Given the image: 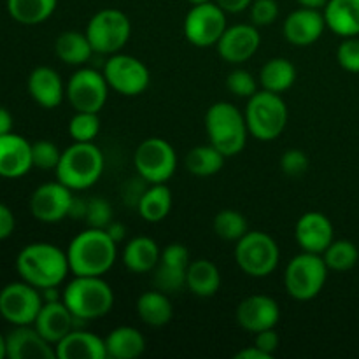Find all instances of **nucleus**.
I'll use <instances>...</instances> for the list:
<instances>
[{
  "label": "nucleus",
  "mask_w": 359,
  "mask_h": 359,
  "mask_svg": "<svg viewBox=\"0 0 359 359\" xmlns=\"http://www.w3.org/2000/svg\"><path fill=\"white\" fill-rule=\"evenodd\" d=\"M116 256L118 244L102 228L88 226L86 230L79 231L67 249L72 276H105L114 266Z\"/></svg>",
  "instance_id": "nucleus-1"
},
{
  "label": "nucleus",
  "mask_w": 359,
  "mask_h": 359,
  "mask_svg": "<svg viewBox=\"0 0 359 359\" xmlns=\"http://www.w3.org/2000/svg\"><path fill=\"white\" fill-rule=\"evenodd\" d=\"M16 270L21 280L37 290L58 287L70 272L67 251L48 242L25 245L16 258Z\"/></svg>",
  "instance_id": "nucleus-2"
},
{
  "label": "nucleus",
  "mask_w": 359,
  "mask_h": 359,
  "mask_svg": "<svg viewBox=\"0 0 359 359\" xmlns=\"http://www.w3.org/2000/svg\"><path fill=\"white\" fill-rule=\"evenodd\" d=\"M62 300L77 321L88 323L102 319L111 312L114 291L102 277L74 276L62 291Z\"/></svg>",
  "instance_id": "nucleus-3"
},
{
  "label": "nucleus",
  "mask_w": 359,
  "mask_h": 359,
  "mask_svg": "<svg viewBox=\"0 0 359 359\" xmlns=\"http://www.w3.org/2000/svg\"><path fill=\"white\" fill-rule=\"evenodd\" d=\"M205 132L209 144L230 158L242 153L248 142L249 128L244 112L231 102H216L205 114Z\"/></svg>",
  "instance_id": "nucleus-4"
},
{
  "label": "nucleus",
  "mask_w": 359,
  "mask_h": 359,
  "mask_svg": "<svg viewBox=\"0 0 359 359\" xmlns=\"http://www.w3.org/2000/svg\"><path fill=\"white\" fill-rule=\"evenodd\" d=\"M105 160L102 151L93 142H74L62 151V158L56 167V177L69 186L72 191H81L97 184L104 174Z\"/></svg>",
  "instance_id": "nucleus-5"
},
{
  "label": "nucleus",
  "mask_w": 359,
  "mask_h": 359,
  "mask_svg": "<svg viewBox=\"0 0 359 359\" xmlns=\"http://www.w3.org/2000/svg\"><path fill=\"white\" fill-rule=\"evenodd\" d=\"M244 116L249 135L262 142H270L286 128L287 105L279 93L262 90L248 98Z\"/></svg>",
  "instance_id": "nucleus-6"
},
{
  "label": "nucleus",
  "mask_w": 359,
  "mask_h": 359,
  "mask_svg": "<svg viewBox=\"0 0 359 359\" xmlns=\"http://www.w3.org/2000/svg\"><path fill=\"white\" fill-rule=\"evenodd\" d=\"M328 266L323 255L302 251L284 270V287L293 300L309 302L318 297L328 279Z\"/></svg>",
  "instance_id": "nucleus-7"
},
{
  "label": "nucleus",
  "mask_w": 359,
  "mask_h": 359,
  "mask_svg": "<svg viewBox=\"0 0 359 359\" xmlns=\"http://www.w3.org/2000/svg\"><path fill=\"white\" fill-rule=\"evenodd\" d=\"M280 251L277 242L269 233L259 230L248 231L235 248V262L248 276L262 279L277 269Z\"/></svg>",
  "instance_id": "nucleus-8"
},
{
  "label": "nucleus",
  "mask_w": 359,
  "mask_h": 359,
  "mask_svg": "<svg viewBox=\"0 0 359 359\" xmlns=\"http://www.w3.org/2000/svg\"><path fill=\"white\" fill-rule=\"evenodd\" d=\"M84 34L98 55H116L128 44L132 35L130 18L119 9H102L91 16Z\"/></svg>",
  "instance_id": "nucleus-9"
},
{
  "label": "nucleus",
  "mask_w": 359,
  "mask_h": 359,
  "mask_svg": "<svg viewBox=\"0 0 359 359\" xmlns=\"http://www.w3.org/2000/svg\"><path fill=\"white\" fill-rule=\"evenodd\" d=\"M133 165L147 184H165L177 168V154L170 142L160 137L142 140L133 154Z\"/></svg>",
  "instance_id": "nucleus-10"
},
{
  "label": "nucleus",
  "mask_w": 359,
  "mask_h": 359,
  "mask_svg": "<svg viewBox=\"0 0 359 359\" xmlns=\"http://www.w3.org/2000/svg\"><path fill=\"white\" fill-rule=\"evenodd\" d=\"M102 72L109 88L123 97H137L144 93L151 83V72L146 63L123 53L109 56Z\"/></svg>",
  "instance_id": "nucleus-11"
},
{
  "label": "nucleus",
  "mask_w": 359,
  "mask_h": 359,
  "mask_svg": "<svg viewBox=\"0 0 359 359\" xmlns=\"http://www.w3.org/2000/svg\"><path fill=\"white\" fill-rule=\"evenodd\" d=\"M109 90L111 88L105 81L104 72L83 67L70 76L65 86V97L74 111L100 112L107 102Z\"/></svg>",
  "instance_id": "nucleus-12"
},
{
  "label": "nucleus",
  "mask_w": 359,
  "mask_h": 359,
  "mask_svg": "<svg viewBox=\"0 0 359 359\" xmlns=\"http://www.w3.org/2000/svg\"><path fill=\"white\" fill-rule=\"evenodd\" d=\"M226 28V13L212 0L193 6L184 18V37L196 48L216 46Z\"/></svg>",
  "instance_id": "nucleus-13"
},
{
  "label": "nucleus",
  "mask_w": 359,
  "mask_h": 359,
  "mask_svg": "<svg viewBox=\"0 0 359 359\" xmlns=\"http://www.w3.org/2000/svg\"><path fill=\"white\" fill-rule=\"evenodd\" d=\"M44 298L32 284L11 283L0 291V316L13 326L34 325Z\"/></svg>",
  "instance_id": "nucleus-14"
},
{
  "label": "nucleus",
  "mask_w": 359,
  "mask_h": 359,
  "mask_svg": "<svg viewBox=\"0 0 359 359\" xmlns=\"http://www.w3.org/2000/svg\"><path fill=\"white\" fill-rule=\"evenodd\" d=\"M74 198L76 196H74L72 189L63 182H44L32 193V216L41 223H60L65 217H70Z\"/></svg>",
  "instance_id": "nucleus-15"
},
{
  "label": "nucleus",
  "mask_w": 359,
  "mask_h": 359,
  "mask_svg": "<svg viewBox=\"0 0 359 359\" xmlns=\"http://www.w3.org/2000/svg\"><path fill=\"white\" fill-rule=\"evenodd\" d=\"M191 263L189 251L182 244H170L161 251L160 262L154 272V284L156 290L163 293H175L186 287V273Z\"/></svg>",
  "instance_id": "nucleus-16"
},
{
  "label": "nucleus",
  "mask_w": 359,
  "mask_h": 359,
  "mask_svg": "<svg viewBox=\"0 0 359 359\" xmlns=\"http://www.w3.org/2000/svg\"><path fill=\"white\" fill-rule=\"evenodd\" d=\"M262 44V35L258 27L248 23H238L228 27L217 41V55L228 63H244L256 55Z\"/></svg>",
  "instance_id": "nucleus-17"
},
{
  "label": "nucleus",
  "mask_w": 359,
  "mask_h": 359,
  "mask_svg": "<svg viewBox=\"0 0 359 359\" xmlns=\"http://www.w3.org/2000/svg\"><path fill=\"white\" fill-rule=\"evenodd\" d=\"M237 323L245 332L256 333L276 328L280 319L279 304L269 294H251L237 307Z\"/></svg>",
  "instance_id": "nucleus-18"
},
{
  "label": "nucleus",
  "mask_w": 359,
  "mask_h": 359,
  "mask_svg": "<svg viewBox=\"0 0 359 359\" xmlns=\"http://www.w3.org/2000/svg\"><path fill=\"white\" fill-rule=\"evenodd\" d=\"M335 230L328 216L318 210H311L300 216L294 226V238L302 251L323 255L328 245L335 241Z\"/></svg>",
  "instance_id": "nucleus-19"
},
{
  "label": "nucleus",
  "mask_w": 359,
  "mask_h": 359,
  "mask_svg": "<svg viewBox=\"0 0 359 359\" xmlns=\"http://www.w3.org/2000/svg\"><path fill=\"white\" fill-rule=\"evenodd\" d=\"M6 353L11 359H55L56 349L34 325L14 326L6 337Z\"/></svg>",
  "instance_id": "nucleus-20"
},
{
  "label": "nucleus",
  "mask_w": 359,
  "mask_h": 359,
  "mask_svg": "<svg viewBox=\"0 0 359 359\" xmlns=\"http://www.w3.org/2000/svg\"><path fill=\"white\" fill-rule=\"evenodd\" d=\"M326 28L325 14L318 9L293 11L283 25V34L286 41L293 46H311L321 39Z\"/></svg>",
  "instance_id": "nucleus-21"
},
{
  "label": "nucleus",
  "mask_w": 359,
  "mask_h": 359,
  "mask_svg": "<svg viewBox=\"0 0 359 359\" xmlns=\"http://www.w3.org/2000/svg\"><path fill=\"white\" fill-rule=\"evenodd\" d=\"M34 168L32 144L16 133L0 137V177L20 179Z\"/></svg>",
  "instance_id": "nucleus-22"
},
{
  "label": "nucleus",
  "mask_w": 359,
  "mask_h": 359,
  "mask_svg": "<svg viewBox=\"0 0 359 359\" xmlns=\"http://www.w3.org/2000/svg\"><path fill=\"white\" fill-rule=\"evenodd\" d=\"M76 323L77 319L74 318L69 307L63 304V300H55L42 304L34 326L48 342L56 346L63 337H67L76 328Z\"/></svg>",
  "instance_id": "nucleus-23"
},
{
  "label": "nucleus",
  "mask_w": 359,
  "mask_h": 359,
  "mask_svg": "<svg viewBox=\"0 0 359 359\" xmlns=\"http://www.w3.org/2000/svg\"><path fill=\"white\" fill-rule=\"evenodd\" d=\"M28 93L44 109H56L65 98V84L51 67H35L28 76Z\"/></svg>",
  "instance_id": "nucleus-24"
},
{
  "label": "nucleus",
  "mask_w": 359,
  "mask_h": 359,
  "mask_svg": "<svg viewBox=\"0 0 359 359\" xmlns=\"http://www.w3.org/2000/svg\"><path fill=\"white\" fill-rule=\"evenodd\" d=\"M58 359H105V340L95 333L74 328L55 346Z\"/></svg>",
  "instance_id": "nucleus-25"
},
{
  "label": "nucleus",
  "mask_w": 359,
  "mask_h": 359,
  "mask_svg": "<svg viewBox=\"0 0 359 359\" xmlns=\"http://www.w3.org/2000/svg\"><path fill=\"white\" fill-rule=\"evenodd\" d=\"M323 14L333 34L344 39L359 35V0H328Z\"/></svg>",
  "instance_id": "nucleus-26"
},
{
  "label": "nucleus",
  "mask_w": 359,
  "mask_h": 359,
  "mask_svg": "<svg viewBox=\"0 0 359 359\" xmlns=\"http://www.w3.org/2000/svg\"><path fill=\"white\" fill-rule=\"evenodd\" d=\"M161 251L151 237L132 238L123 251V263L133 273H147L156 269Z\"/></svg>",
  "instance_id": "nucleus-27"
},
{
  "label": "nucleus",
  "mask_w": 359,
  "mask_h": 359,
  "mask_svg": "<svg viewBox=\"0 0 359 359\" xmlns=\"http://www.w3.org/2000/svg\"><path fill=\"white\" fill-rule=\"evenodd\" d=\"M107 358L133 359L146 351V339L133 326H118L105 337Z\"/></svg>",
  "instance_id": "nucleus-28"
},
{
  "label": "nucleus",
  "mask_w": 359,
  "mask_h": 359,
  "mask_svg": "<svg viewBox=\"0 0 359 359\" xmlns=\"http://www.w3.org/2000/svg\"><path fill=\"white\" fill-rule=\"evenodd\" d=\"M186 287L200 298L214 297L221 287L219 269L210 259H195L188 266Z\"/></svg>",
  "instance_id": "nucleus-29"
},
{
  "label": "nucleus",
  "mask_w": 359,
  "mask_h": 359,
  "mask_svg": "<svg viewBox=\"0 0 359 359\" xmlns=\"http://www.w3.org/2000/svg\"><path fill=\"white\" fill-rule=\"evenodd\" d=\"M137 314H139L140 321L146 323L147 326L161 328L172 321L174 309H172L167 293L160 290H151L140 294L137 300Z\"/></svg>",
  "instance_id": "nucleus-30"
},
{
  "label": "nucleus",
  "mask_w": 359,
  "mask_h": 359,
  "mask_svg": "<svg viewBox=\"0 0 359 359\" xmlns=\"http://www.w3.org/2000/svg\"><path fill=\"white\" fill-rule=\"evenodd\" d=\"M55 53L63 63H67V65L79 67L84 65L95 51L86 34L77 30H69L62 32V34L56 37Z\"/></svg>",
  "instance_id": "nucleus-31"
},
{
  "label": "nucleus",
  "mask_w": 359,
  "mask_h": 359,
  "mask_svg": "<svg viewBox=\"0 0 359 359\" xmlns=\"http://www.w3.org/2000/svg\"><path fill=\"white\" fill-rule=\"evenodd\" d=\"M294 81H297V67L291 60L283 56L269 60L259 70V84L263 90L272 93H284L293 86Z\"/></svg>",
  "instance_id": "nucleus-32"
},
{
  "label": "nucleus",
  "mask_w": 359,
  "mask_h": 359,
  "mask_svg": "<svg viewBox=\"0 0 359 359\" xmlns=\"http://www.w3.org/2000/svg\"><path fill=\"white\" fill-rule=\"evenodd\" d=\"M137 210L147 223H160L172 210V193L167 184H149L137 203Z\"/></svg>",
  "instance_id": "nucleus-33"
},
{
  "label": "nucleus",
  "mask_w": 359,
  "mask_h": 359,
  "mask_svg": "<svg viewBox=\"0 0 359 359\" xmlns=\"http://www.w3.org/2000/svg\"><path fill=\"white\" fill-rule=\"evenodd\" d=\"M58 0H7L11 18L20 25H41L55 13Z\"/></svg>",
  "instance_id": "nucleus-34"
},
{
  "label": "nucleus",
  "mask_w": 359,
  "mask_h": 359,
  "mask_svg": "<svg viewBox=\"0 0 359 359\" xmlns=\"http://www.w3.org/2000/svg\"><path fill=\"white\" fill-rule=\"evenodd\" d=\"M224 158L226 156L219 153L212 144H205V146L193 147L186 154L184 165L189 174L196 175V177H210L223 168Z\"/></svg>",
  "instance_id": "nucleus-35"
},
{
  "label": "nucleus",
  "mask_w": 359,
  "mask_h": 359,
  "mask_svg": "<svg viewBox=\"0 0 359 359\" xmlns=\"http://www.w3.org/2000/svg\"><path fill=\"white\" fill-rule=\"evenodd\" d=\"M214 231L223 241L238 242L249 231V224L244 214L233 209H224L214 217Z\"/></svg>",
  "instance_id": "nucleus-36"
},
{
  "label": "nucleus",
  "mask_w": 359,
  "mask_h": 359,
  "mask_svg": "<svg viewBox=\"0 0 359 359\" xmlns=\"http://www.w3.org/2000/svg\"><path fill=\"white\" fill-rule=\"evenodd\" d=\"M323 259H325L326 266L335 272H347V270L354 269L359 259V251L356 244L351 241H333L328 245L325 252H323Z\"/></svg>",
  "instance_id": "nucleus-37"
},
{
  "label": "nucleus",
  "mask_w": 359,
  "mask_h": 359,
  "mask_svg": "<svg viewBox=\"0 0 359 359\" xmlns=\"http://www.w3.org/2000/svg\"><path fill=\"white\" fill-rule=\"evenodd\" d=\"M100 132L98 112H77L69 121V133L74 142H93Z\"/></svg>",
  "instance_id": "nucleus-38"
},
{
  "label": "nucleus",
  "mask_w": 359,
  "mask_h": 359,
  "mask_svg": "<svg viewBox=\"0 0 359 359\" xmlns=\"http://www.w3.org/2000/svg\"><path fill=\"white\" fill-rule=\"evenodd\" d=\"M62 151L51 140H37L32 144V163L41 170H56Z\"/></svg>",
  "instance_id": "nucleus-39"
},
{
  "label": "nucleus",
  "mask_w": 359,
  "mask_h": 359,
  "mask_svg": "<svg viewBox=\"0 0 359 359\" xmlns=\"http://www.w3.org/2000/svg\"><path fill=\"white\" fill-rule=\"evenodd\" d=\"M226 88L231 95L238 98H251L258 91V81L251 72L244 69H235L228 74Z\"/></svg>",
  "instance_id": "nucleus-40"
},
{
  "label": "nucleus",
  "mask_w": 359,
  "mask_h": 359,
  "mask_svg": "<svg viewBox=\"0 0 359 359\" xmlns=\"http://www.w3.org/2000/svg\"><path fill=\"white\" fill-rule=\"evenodd\" d=\"M84 219H86L90 228H102V230H105L112 221L111 203L105 198H100V196L90 198L86 202V214H84Z\"/></svg>",
  "instance_id": "nucleus-41"
},
{
  "label": "nucleus",
  "mask_w": 359,
  "mask_h": 359,
  "mask_svg": "<svg viewBox=\"0 0 359 359\" xmlns=\"http://www.w3.org/2000/svg\"><path fill=\"white\" fill-rule=\"evenodd\" d=\"M337 62L344 70L359 74V39L346 37L337 49Z\"/></svg>",
  "instance_id": "nucleus-42"
},
{
  "label": "nucleus",
  "mask_w": 359,
  "mask_h": 359,
  "mask_svg": "<svg viewBox=\"0 0 359 359\" xmlns=\"http://www.w3.org/2000/svg\"><path fill=\"white\" fill-rule=\"evenodd\" d=\"M251 21L255 27H270L279 18V4L276 0H252Z\"/></svg>",
  "instance_id": "nucleus-43"
},
{
  "label": "nucleus",
  "mask_w": 359,
  "mask_h": 359,
  "mask_svg": "<svg viewBox=\"0 0 359 359\" xmlns=\"http://www.w3.org/2000/svg\"><path fill=\"white\" fill-rule=\"evenodd\" d=\"M311 167L309 156L302 149H290L280 158V168L287 177H302Z\"/></svg>",
  "instance_id": "nucleus-44"
},
{
  "label": "nucleus",
  "mask_w": 359,
  "mask_h": 359,
  "mask_svg": "<svg viewBox=\"0 0 359 359\" xmlns=\"http://www.w3.org/2000/svg\"><path fill=\"white\" fill-rule=\"evenodd\" d=\"M279 344H280L279 333H277L273 328L263 330V332L256 333L255 346L259 347V349H262L263 353L269 354V356L273 358V354H276L277 349H279Z\"/></svg>",
  "instance_id": "nucleus-45"
},
{
  "label": "nucleus",
  "mask_w": 359,
  "mask_h": 359,
  "mask_svg": "<svg viewBox=\"0 0 359 359\" xmlns=\"http://www.w3.org/2000/svg\"><path fill=\"white\" fill-rule=\"evenodd\" d=\"M14 226H16V219L14 214L6 203L0 202V241H6L13 235Z\"/></svg>",
  "instance_id": "nucleus-46"
},
{
  "label": "nucleus",
  "mask_w": 359,
  "mask_h": 359,
  "mask_svg": "<svg viewBox=\"0 0 359 359\" xmlns=\"http://www.w3.org/2000/svg\"><path fill=\"white\" fill-rule=\"evenodd\" d=\"M217 6L224 11V13H242V11L249 9L252 4V0H216Z\"/></svg>",
  "instance_id": "nucleus-47"
},
{
  "label": "nucleus",
  "mask_w": 359,
  "mask_h": 359,
  "mask_svg": "<svg viewBox=\"0 0 359 359\" xmlns=\"http://www.w3.org/2000/svg\"><path fill=\"white\" fill-rule=\"evenodd\" d=\"M235 359H272V356H269L266 353H263L259 347L251 346V347H244L242 351H238L235 354Z\"/></svg>",
  "instance_id": "nucleus-48"
},
{
  "label": "nucleus",
  "mask_w": 359,
  "mask_h": 359,
  "mask_svg": "<svg viewBox=\"0 0 359 359\" xmlns=\"http://www.w3.org/2000/svg\"><path fill=\"white\" fill-rule=\"evenodd\" d=\"M105 231L111 235V238L116 242V244H119V242H121L123 238H125V235H126L125 224L118 223V221H111V224L105 228Z\"/></svg>",
  "instance_id": "nucleus-49"
},
{
  "label": "nucleus",
  "mask_w": 359,
  "mask_h": 359,
  "mask_svg": "<svg viewBox=\"0 0 359 359\" xmlns=\"http://www.w3.org/2000/svg\"><path fill=\"white\" fill-rule=\"evenodd\" d=\"M13 132V116L6 107H0V137Z\"/></svg>",
  "instance_id": "nucleus-50"
},
{
  "label": "nucleus",
  "mask_w": 359,
  "mask_h": 359,
  "mask_svg": "<svg viewBox=\"0 0 359 359\" xmlns=\"http://www.w3.org/2000/svg\"><path fill=\"white\" fill-rule=\"evenodd\" d=\"M300 7H307V9H318L323 11L328 4V0H297Z\"/></svg>",
  "instance_id": "nucleus-51"
},
{
  "label": "nucleus",
  "mask_w": 359,
  "mask_h": 359,
  "mask_svg": "<svg viewBox=\"0 0 359 359\" xmlns=\"http://www.w3.org/2000/svg\"><path fill=\"white\" fill-rule=\"evenodd\" d=\"M7 353H6V337L0 333V359L6 358Z\"/></svg>",
  "instance_id": "nucleus-52"
},
{
  "label": "nucleus",
  "mask_w": 359,
  "mask_h": 359,
  "mask_svg": "<svg viewBox=\"0 0 359 359\" xmlns=\"http://www.w3.org/2000/svg\"><path fill=\"white\" fill-rule=\"evenodd\" d=\"M191 6H196V4H205V2H210V0H188Z\"/></svg>",
  "instance_id": "nucleus-53"
}]
</instances>
